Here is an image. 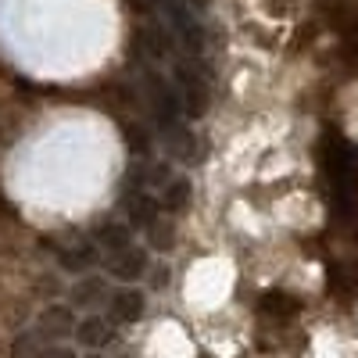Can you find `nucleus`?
Segmentation results:
<instances>
[{
    "label": "nucleus",
    "instance_id": "obj_4",
    "mask_svg": "<svg viewBox=\"0 0 358 358\" xmlns=\"http://www.w3.org/2000/svg\"><path fill=\"white\" fill-rule=\"evenodd\" d=\"M162 11L169 15V29L179 40V47H183L190 57H197L204 50V25L197 22V15L183 4V0H162Z\"/></svg>",
    "mask_w": 358,
    "mask_h": 358
},
{
    "label": "nucleus",
    "instance_id": "obj_1",
    "mask_svg": "<svg viewBox=\"0 0 358 358\" xmlns=\"http://www.w3.org/2000/svg\"><path fill=\"white\" fill-rule=\"evenodd\" d=\"M322 169L330 179V197L341 219H348L358 204V147L344 136H326L322 143Z\"/></svg>",
    "mask_w": 358,
    "mask_h": 358
},
{
    "label": "nucleus",
    "instance_id": "obj_10",
    "mask_svg": "<svg viewBox=\"0 0 358 358\" xmlns=\"http://www.w3.org/2000/svg\"><path fill=\"white\" fill-rule=\"evenodd\" d=\"M72 341L83 348V351H104L111 341H115V322L101 312H90L86 319H76V330H72Z\"/></svg>",
    "mask_w": 358,
    "mask_h": 358
},
{
    "label": "nucleus",
    "instance_id": "obj_15",
    "mask_svg": "<svg viewBox=\"0 0 358 358\" xmlns=\"http://www.w3.org/2000/svg\"><path fill=\"white\" fill-rule=\"evenodd\" d=\"M97 244H101L104 251H118V248L133 244V226H129V222H118V219L101 222V229H97Z\"/></svg>",
    "mask_w": 358,
    "mask_h": 358
},
{
    "label": "nucleus",
    "instance_id": "obj_13",
    "mask_svg": "<svg viewBox=\"0 0 358 358\" xmlns=\"http://www.w3.org/2000/svg\"><path fill=\"white\" fill-rule=\"evenodd\" d=\"M158 190H162L158 194L162 208H165V212H176V215L187 212L190 201H194V183H190V176H183V172H172Z\"/></svg>",
    "mask_w": 358,
    "mask_h": 358
},
{
    "label": "nucleus",
    "instance_id": "obj_8",
    "mask_svg": "<svg viewBox=\"0 0 358 358\" xmlns=\"http://www.w3.org/2000/svg\"><path fill=\"white\" fill-rule=\"evenodd\" d=\"M108 319L115 326H136L147 312V294L136 287V283H122L108 294Z\"/></svg>",
    "mask_w": 358,
    "mask_h": 358
},
{
    "label": "nucleus",
    "instance_id": "obj_12",
    "mask_svg": "<svg viewBox=\"0 0 358 358\" xmlns=\"http://www.w3.org/2000/svg\"><path fill=\"white\" fill-rule=\"evenodd\" d=\"M108 294H111V283H108V276H101V273H83V276H76V287H72V305H79V308H101V305H108Z\"/></svg>",
    "mask_w": 358,
    "mask_h": 358
},
{
    "label": "nucleus",
    "instance_id": "obj_3",
    "mask_svg": "<svg viewBox=\"0 0 358 358\" xmlns=\"http://www.w3.org/2000/svg\"><path fill=\"white\" fill-rule=\"evenodd\" d=\"M172 86L179 94V104H183V118H204L208 108H212V83L201 72V65L194 62H179L172 69Z\"/></svg>",
    "mask_w": 358,
    "mask_h": 358
},
{
    "label": "nucleus",
    "instance_id": "obj_6",
    "mask_svg": "<svg viewBox=\"0 0 358 358\" xmlns=\"http://www.w3.org/2000/svg\"><path fill=\"white\" fill-rule=\"evenodd\" d=\"M104 268H108V276L118 280V283H140V280H147V268H151V248L126 244L118 251H108Z\"/></svg>",
    "mask_w": 358,
    "mask_h": 358
},
{
    "label": "nucleus",
    "instance_id": "obj_2",
    "mask_svg": "<svg viewBox=\"0 0 358 358\" xmlns=\"http://www.w3.org/2000/svg\"><path fill=\"white\" fill-rule=\"evenodd\" d=\"M76 330V312L72 305H47L33 330H29L25 341H18V351H33V355H47V348H57L62 341H69Z\"/></svg>",
    "mask_w": 358,
    "mask_h": 358
},
{
    "label": "nucleus",
    "instance_id": "obj_5",
    "mask_svg": "<svg viewBox=\"0 0 358 358\" xmlns=\"http://www.w3.org/2000/svg\"><path fill=\"white\" fill-rule=\"evenodd\" d=\"M143 86H147V104H151V115H155L158 129L176 122V118H183V104H179V94H176L172 79H165L158 72H143Z\"/></svg>",
    "mask_w": 358,
    "mask_h": 358
},
{
    "label": "nucleus",
    "instance_id": "obj_9",
    "mask_svg": "<svg viewBox=\"0 0 358 358\" xmlns=\"http://www.w3.org/2000/svg\"><path fill=\"white\" fill-rule=\"evenodd\" d=\"M122 208H126V215H129V226H133V229H147L151 222H158V219L165 215V208H162L158 194L147 190V187L122 190Z\"/></svg>",
    "mask_w": 358,
    "mask_h": 358
},
{
    "label": "nucleus",
    "instance_id": "obj_7",
    "mask_svg": "<svg viewBox=\"0 0 358 358\" xmlns=\"http://www.w3.org/2000/svg\"><path fill=\"white\" fill-rule=\"evenodd\" d=\"M162 143H165V151H169L179 165H197V162H204V147H201L197 133L187 126V118H176V122L162 126Z\"/></svg>",
    "mask_w": 358,
    "mask_h": 358
},
{
    "label": "nucleus",
    "instance_id": "obj_17",
    "mask_svg": "<svg viewBox=\"0 0 358 358\" xmlns=\"http://www.w3.org/2000/svg\"><path fill=\"white\" fill-rule=\"evenodd\" d=\"M294 297H283V294H268L265 297V312H283V315H290L297 305H290Z\"/></svg>",
    "mask_w": 358,
    "mask_h": 358
},
{
    "label": "nucleus",
    "instance_id": "obj_14",
    "mask_svg": "<svg viewBox=\"0 0 358 358\" xmlns=\"http://www.w3.org/2000/svg\"><path fill=\"white\" fill-rule=\"evenodd\" d=\"M143 236H147V248H151V251L169 255V251L176 248V222L162 215L158 222H151V226L143 229Z\"/></svg>",
    "mask_w": 358,
    "mask_h": 358
},
{
    "label": "nucleus",
    "instance_id": "obj_11",
    "mask_svg": "<svg viewBox=\"0 0 358 358\" xmlns=\"http://www.w3.org/2000/svg\"><path fill=\"white\" fill-rule=\"evenodd\" d=\"M54 258H57V268H62V273L83 276V273H90V268L101 262V251H97V244L79 241V244H62L54 251Z\"/></svg>",
    "mask_w": 358,
    "mask_h": 358
},
{
    "label": "nucleus",
    "instance_id": "obj_16",
    "mask_svg": "<svg viewBox=\"0 0 358 358\" xmlns=\"http://www.w3.org/2000/svg\"><path fill=\"white\" fill-rule=\"evenodd\" d=\"M122 136H126L129 151H133L136 158H147V155H151V136H147V129H143V126H126V129H122Z\"/></svg>",
    "mask_w": 358,
    "mask_h": 358
}]
</instances>
